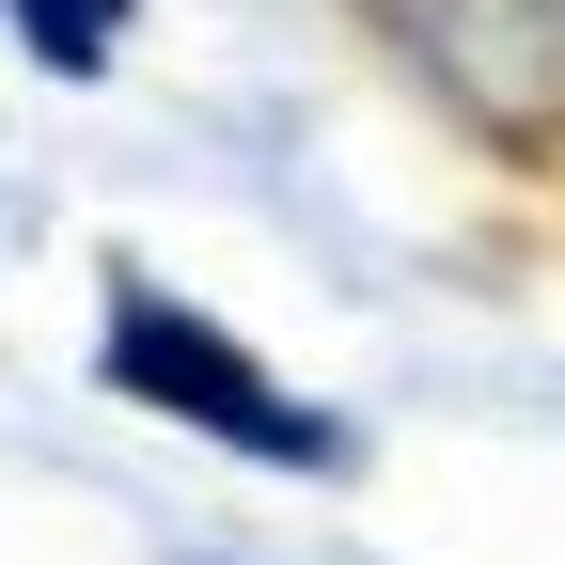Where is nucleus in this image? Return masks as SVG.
<instances>
[{"instance_id":"obj_2","label":"nucleus","mask_w":565,"mask_h":565,"mask_svg":"<svg viewBox=\"0 0 565 565\" xmlns=\"http://www.w3.org/2000/svg\"><path fill=\"white\" fill-rule=\"evenodd\" d=\"M0 17L32 32V63H63V79H95L110 32H126V0H0Z\"/></svg>"},{"instance_id":"obj_1","label":"nucleus","mask_w":565,"mask_h":565,"mask_svg":"<svg viewBox=\"0 0 565 565\" xmlns=\"http://www.w3.org/2000/svg\"><path fill=\"white\" fill-rule=\"evenodd\" d=\"M110 393L204 424V440H252V456H282V471H330V456H345L330 408H299L252 345H221L189 299H158V282H110Z\"/></svg>"}]
</instances>
